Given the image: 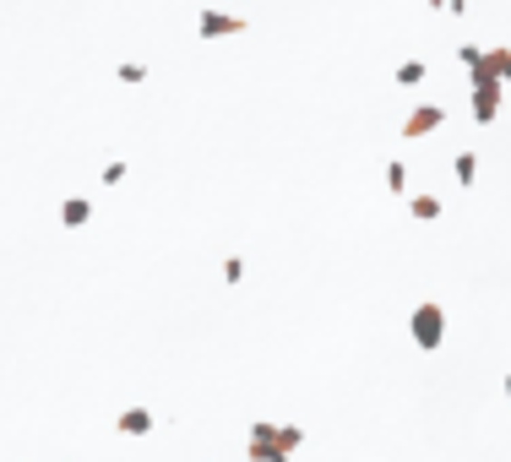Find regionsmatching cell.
Returning a JSON list of instances; mask_svg holds the SVG:
<instances>
[{
	"instance_id": "1",
	"label": "cell",
	"mask_w": 511,
	"mask_h": 462,
	"mask_svg": "<svg viewBox=\"0 0 511 462\" xmlns=\"http://www.w3.org/2000/svg\"><path fill=\"white\" fill-rule=\"evenodd\" d=\"M305 447V430L300 425H251V441H245V457L251 462H278V457H294Z\"/></svg>"
},
{
	"instance_id": "2",
	"label": "cell",
	"mask_w": 511,
	"mask_h": 462,
	"mask_svg": "<svg viewBox=\"0 0 511 462\" xmlns=\"http://www.w3.org/2000/svg\"><path fill=\"white\" fill-rule=\"evenodd\" d=\"M408 338H414V349L436 354V349L447 343V305H436V300L414 305V316H408Z\"/></svg>"
},
{
	"instance_id": "3",
	"label": "cell",
	"mask_w": 511,
	"mask_h": 462,
	"mask_svg": "<svg viewBox=\"0 0 511 462\" xmlns=\"http://www.w3.org/2000/svg\"><path fill=\"white\" fill-rule=\"evenodd\" d=\"M441 125H447V103H414L408 120H403V136H408V142H425V136H436Z\"/></svg>"
},
{
	"instance_id": "4",
	"label": "cell",
	"mask_w": 511,
	"mask_h": 462,
	"mask_svg": "<svg viewBox=\"0 0 511 462\" xmlns=\"http://www.w3.org/2000/svg\"><path fill=\"white\" fill-rule=\"evenodd\" d=\"M196 33L201 38H229V33H245V16H234V11H201Z\"/></svg>"
},
{
	"instance_id": "5",
	"label": "cell",
	"mask_w": 511,
	"mask_h": 462,
	"mask_svg": "<svg viewBox=\"0 0 511 462\" xmlns=\"http://www.w3.org/2000/svg\"><path fill=\"white\" fill-rule=\"evenodd\" d=\"M501 98H506V87H501V82H474V120H479V125H490V120L501 114Z\"/></svg>"
},
{
	"instance_id": "6",
	"label": "cell",
	"mask_w": 511,
	"mask_h": 462,
	"mask_svg": "<svg viewBox=\"0 0 511 462\" xmlns=\"http://www.w3.org/2000/svg\"><path fill=\"white\" fill-rule=\"evenodd\" d=\"M158 419H152V408H120V419H114V430L120 436H147Z\"/></svg>"
},
{
	"instance_id": "7",
	"label": "cell",
	"mask_w": 511,
	"mask_h": 462,
	"mask_svg": "<svg viewBox=\"0 0 511 462\" xmlns=\"http://www.w3.org/2000/svg\"><path fill=\"white\" fill-rule=\"evenodd\" d=\"M87 218H93V202H87V196H65V202H60V223H65V229H82Z\"/></svg>"
},
{
	"instance_id": "8",
	"label": "cell",
	"mask_w": 511,
	"mask_h": 462,
	"mask_svg": "<svg viewBox=\"0 0 511 462\" xmlns=\"http://www.w3.org/2000/svg\"><path fill=\"white\" fill-rule=\"evenodd\" d=\"M408 212H414L419 223H436V218H441V196H436V191H419V196H408Z\"/></svg>"
},
{
	"instance_id": "9",
	"label": "cell",
	"mask_w": 511,
	"mask_h": 462,
	"mask_svg": "<svg viewBox=\"0 0 511 462\" xmlns=\"http://www.w3.org/2000/svg\"><path fill=\"white\" fill-rule=\"evenodd\" d=\"M485 54H490V71H496V82L506 87V82H511V44H490Z\"/></svg>"
},
{
	"instance_id": "10",
	"label": "cell",
	"mask_w": 511,
	"mask_h": 462,
	"mask_svg": "<svg viewBox=\"0 0 511 462\" xmlns=\"http://www.w3.org/2000/svg\"><path fill=\"white\" fill-rule=\"evenodd\" d=\"M452 174H457V185H474V174H479V152L463 147V152L452 158Z\"/></svg>"
},
{
	"instance_id": "11",
	"label": "cell",
	"mask_w": 511,
	"mask_h": 462,
	"mask_svg": "<svg viewBox=\"0 0 511 462\" xmlns=\"http://www.w3.org/2000/svg\"><path fill=\"white\" fill-rule=\"evenodd\" d=\"M425 76H430V65H425V60H403V65H398V82H403V87H419Z\"/></svg>"
},
{
	"instance_id": "12",
	"label": "cell",
	"mask_w": 511,
	"mask_h": 462,
	"mask_svg": "<svg viewBox=\"0 0 511 462\" xmlns=\"http://www.w3.org/2000/svg\"><path fill=\"white\" fill-rule=\"evenodd\" d=\"M387 191H408V163H403V158L387 163Z\"/></svg>"
},
{
	"instance_id": "13",
	"label": "cell",
	"mask_w": 511,
	"mask_h": 462,
	"mask_svg": "<svg viewBox=\"0 0 511 462\" xmlns=\"http://www.w3.org/2000/svg\"><path fill=\"white\" fill-rule=\"evenodd\" d=\"M114 76H120V82H147V65H142V60H120Z\"/></svg>"
},
{
	"instance_id": "14",
	"label": "cell",
	"mask_w": 511,
	"mask_h": 462,
	"mask_svg": "<svg viewBox=\"0 0 511 462\" xmlns=\"http://www.w3.org/2000/svg\"><path fill=\"white\" fill-rule=\"evenodd\" d=\"M223 283H245V256H223Z\"/></svg>"
},
{
	"instance_id": "15",
	"label": "cell",
	"mask_w": 511,
	"mask_h": 462,
	"mask_svg": "<svg viewBox=\"0 0 511 462\" xmlns=\"http://www.w3.org/2000/svg\"><path fill=\"white\" fill-rule=\"evenodd\" d=\"M98 180H103V185H120V180H125V158H109V163H103V174H98Z\"/></svg>"
},
{
	"instance_id": "16",
	"label": "cell",
	"mask_w": 511,
	"mask_h": 462,
	"mask_svg": "<svg viewBox=\"0 0 511 462\" xmlns=\"http://www.w3.org/2000/svg\"><path fill=\"white\" fill-rule=\"evenodd\" d=\"M506 398H511V376H506Z\"/></svg>"
},
{
	"instance_id": "17",
	"label": "cell",
	"mask_w": 511,
	"mask_h": 462,
	"mask_svg": "<svg viewBox=\"0 0 511 462\" xmlns=\"http://www.w3.org/2000/svg\"><path fill=\"white\" fill-rule=\"evenodd\" d=\"M278 462H294V457H278Z\"/></svg>"
}]
</instances>
